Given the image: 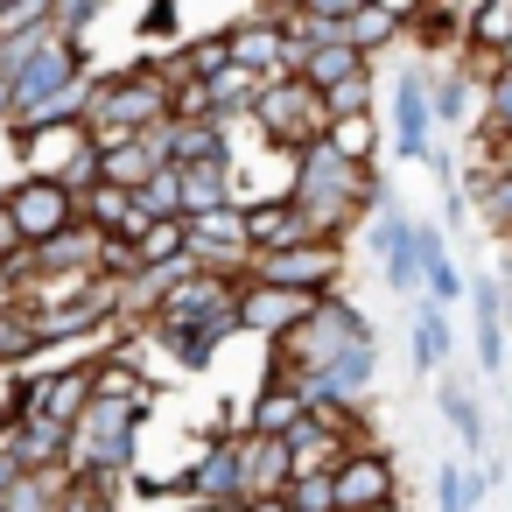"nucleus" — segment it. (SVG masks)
Wrapping results in <instances>:
<instances>
[{
    "label": "nucleus",
    "mask_w": 512,
    "mask_h": 512,
    "mask_svg": "<svg viewBox=\"0 0 512 512\" xmlns=\"http://www.w3.org/2000/svg\"><path fill=\"white\" fill-rule=\"evenodd\" d=\"M0 463L8 470H71V428L50 414H22L0 435Z\"/></svg>",
    "instance_id": "nucleus-11"
},
{
    "label": "nucleus",
    "mask_w": 512,
    "mask_h": 512,
    "mask_svg": "<svg viewBox=\"0 0 512 512\" xmlns=\"http://www.w3.org/2000/svg\"><path fill=\"white\" fill-rule=\"evenodd\" d=\"M323 148H330V155H344V162H358V169H372V155H379V113H358V120H330Z\"/></svg>",
    "instance_id": "nucleus-26"
},
{
    "label": "nucleus",
    "mask_w": 512,
    "mask_h": 512,
    "mask_svg": "<svg viewBox=\"0 0 512 512\" xmlns=\"http://www.w3.org/2000/svg\"><path fill=\"white\" fill-rule=\"evenodd\" d=\"M190 260L204 274H232L246 281L253 246H246V211H218V218H190Z\"/></svg>",
    "instance_id": "nucleus-10"
},
{
    "label": "nucleus",
    "mask_w": 512,
    "mask_h": 512,
    "mask_svg": "<svg viewBox=\"0 0 512 512\" xmlns=\"http://www.w3.org/2000/svg\"><path fill=\"white\" fill-rule=\"evenodd\" d=\"M85 155H92V127H85V120H57V127L15 134V162H22V176H36V183H64Z\"/></svg>",
    "instance_id": "nucleus-6"
},
{
    "label": "nucleus",
    "mask_w": 512,
    "mask_h": 512,
    "mask_svg": "<svg viewBox=\"0 0 512 512\" xmlns=\"http://www.w3.org/2000/svg\"><path fill=\"white\" fill-rule=\"evenodd\" d=\"M302 421H309L302 386H274V379H260V393H253V407H246V435H274V442H288Z\"/></svg>",
    "instance_id": "nucleus-18"
},
{
    "label": "nucleus",
    "mask_w": 512,
    "mask_h": 512,
    "mask_svg": "<svg viewBox=\"0 0 512 512\" xmlns=\"http://www.w3.org/2000/svg\"><path fill=\"white\" fill-rule=\"evenodd\" d=\"M239 211H246V246H253V260H260V253H288V246L309 239V225H302V211H295L288 197H246Z\"/></svg>",
    "instance_id": "nucleus-16"
},
{
    "label": "nucleus",
    "mask_w": 512,
    "mask_h": 512,
    "mask_svg": "<svg viewBox=\"0 0 512 512\" xmlns=\"http://www.w3.org/2000/svg\"><path fill=\"white\" fill-rule=\"evenodd\" d=\"M435 106H428V78L421 71H407L400 85H393V148L407 155V162H428L435 155Z\"/></svg>",
    "instance_id": "nucleus-15"
},
{
    "label": "nucleus",
    "mask_w": 512,
    "mask_h": 512,
    "mask_svg": "<svg viewBox=\"0 0 512 512\" xmlns=\"http://www.w3.org/2000/svg\"><path fill=\"white\" fill-rule=\"evenodd\" d=\"M337 512H393L400 505V470L386 449H358L337 463Z\"/></svg>",
    "instance_id": "nucleus-8"
},
{
    "label": "nucleus",
    "mask_w": 512,
    "mask_h": 512,
    "mask_svg": "<svg viewBox=\"0 0 512 512\" xmlns=\"http://www.w3.org/2000/svg\"><path fill=\"white\" fill-rule=\"evenodd\" d=\"M92 365H99V400H127L134 414L155 407V379H141V365H134L127 351H106V358H92Z\"/></svg>",
    "instance_id": "nucleus-24"
},
{
    "label": "nucleus",
    "mask_w": 512,
    "mask_h": 512,
    "mask_svg": "<svg viewBox=\"0 0 512 512\" xmlns=\"http://www.w3.org/2000/svg\"><path fill=\"white\" fill-rule=\"evenodd\" d=\"M281 505H288V512H337V484H330V477H295V484L281 491Z\"/></svg>",
    "instance_id": "nucleus-31"
},
{
    "label": "nucleus",
    "mask_w": 512,
    "mask_h": 512,
    "mask_svg": "<svg viewBox=\"0 0 512 512\" xmlns=\"http://www.w3.org/2000/svg\"><path fill=\"white\" fill-rule=\"evenodd\" d=\"M393 512H400V505H393Z\"/></svg>",
    "instance_id": "nucleus-35"
},
{
    "label": "nucleus",
    "mask_w": 512,
    "mask_h": 512,
    "mask_svg": "<svg viewBox=\"0 0 512 512\" xmlns=\"http://www.w3.org/2000/svg\"><path fill=\"white\" fill-rule=\"evenodd\" d=\"M470 57L484 64H512V0H484V8H470Z\"/></svg>",
    "instance_id": "nucleus-23"
},
{
    "label": "nucleus",
    "mask_w": 512,
    "mask_h": 512,
    "mask_svg": "<svg viewBox=\"0 0 512 512\" xmlns=\"http://www.w3.org/2000/svg\"><path fill=\"white\" fill-rule=\"evenodd\" d=\"M176 512H239V505H176Z\"/></svg>",
    "instance_id": "nucleus-34"
},
{
    "label": "nucleus",
    "mask_w": 512,
    "mask_h": 512,
    "mask_svg": "<svg viewBox=\"0 0 512 512\" xmlns=\"http://www.w3.org/2000/svg\"><path fill=\"white\" fill-rule=\"evenodd\" d=\"M92 400H99V365H92V358L57 365V372H50V386H43V414H50V421H64V428H78V421L92 414Z\"/></svg>",
    "instance_id": "nucleus-17"
},
{
    "label": "nucleus",
    "mask_w": 512,
    "mask_h": 512,
    "mask_svg": "<svg viewBox=\"0 0 512 512\" xmlns=\"http://www.w3.org/2000/svg\"><path fill=\"white\" fill-rule=\"evenodd\" d=\"M0 204L15 211V225H22L29 246H50L57 232L78 225V197H71L64 183H36V176H22L15 190H0Z\"/></svg>",
    "instance_id": "nucleus-7"
},
{
    "label": "nucleus",
    "mask_w": 512,
    "mask_h": 512,
    "mask_svg": "<svg viewBox=\"0 0 512 512\" xmlns=\"http://www.w3.org/2000/svg\"><path fill=\"white\" fill-rule=\"evenodd\" d=\"M225 50H232V64H239V71H253V78H288V71H281L288 43H281L274 8H260V15H246V22H232V29H225Z\"/></svg>",
    "instance_id": "nucleus-14"
},
{
    "label": "nucleus",
    "mask_w": 512,
    "mask_h": 512,
    "mask_svg": "<svg viewBox=\"0 0 512 512\" xmlns=\"http://www.w3.org/2000/svg\"><path fill=\"white\" fill-rule=\"evenodd\" d=\"M407 36H414L421 50L463 57V43H470V8H407Z\"/></svg>",
    "instance_id": "nucleus-20"
},
{
    "label": "nucleus",
    "mask_w": 512,
    "mask_h": 512,
    "mask_svg": "<svg viewBox=\"0 0 512 512\" xmlns=\"http://www.w3.org/2000/svg\"><path fill=\"white\" fill-rule=\"evenodd\" d=\"M288 204L302 211L309 239H323V246H344V232H351L365 211H386L393 197H386L379 169H358V162H344V155H330V148H309V155H295Z\"/></svg>",
    "instance_id": "nucleus-1"
},
{
    "label": "nucleus",
    "mask_w": 512,
    "mask_h": 512,
    "mask_svg": "<svg viewBox=\"0 0 512 512\" xmlns=\"http://www.w3.org/2000/svg\"><path fill=\"white\" fill-rule=\"evenodd\" d=\"M29 253V239H22V225H15V211L8 204H0V267H8V260H22Z\"/></svg>",
    "instance_id": "nucleus-33"
},
{
    "label": "nucleus",
    "mask_w": 512,
    "mask_h": 512,
    "mask_svg": "<svg viewBox=\"0 0 512 512\" xmlns=\"http://www.w3.org/2000/svg\"><path fill=\"white\" fill-rule=\"evenodd\" d=\"M85 127H92V141H134V134L169 127V78L155 64H134V71L99 78L92 85V106H85Z\"/></svg>",
    "instance_id": "nucleus-3"
},
{
    "label": "nucleus",
    "mask_w": 512,
    "mask_h": 512,
    "mask_svg": "<svg viewBox=\"0 0 512 512\" xmlns=\"http://www.w3.org/2000/svg\"><path fill=\"white\" fill-rule=\"evenodd\" d=\"M484 134H491V141H512V64H505L498 85L484 92Z\"/></svg>",
    "instance_id": "nucleus-32"
},
{
    "label": "nucleus",
    "mask_w": 512,
    "mask_h": 512,
    "mask_svg": "<svg viewBox=\"0 0 512 512\" xmlns=\"http://www.w3.org/2000/svg\"><path fill=\"white\" fill-rule=\"evenodd\" d=\"M176 498L183 505H239V435H211V449L190 470H176Z\"/></svg>",
    "instance_id": "nucleus-9"
},
{
    "label": "nucleus",
    "mask_w": 512,
    "mask_h": 512,
    "mask_svg": "<svg viewBox=\"0 0 512 512\" xmlns=\"http://www.w3.org/2000/svg\"><path fill=\"white\" fill-rule=\"evenodd\" d=\"M407 36V8H365V0H358V8H351V22H344V43L372 64L379 50H393Z\"/></svg>",
    "instance_id": "nucleus-19"
},
{
    "label": "nucleus",
    "mask_w": 512,
    "mask_h": 512,
    "mask_svg": "<svg viewBox=\"0 0 512 512\" xmlns=\"http://www.w3.org/2000/svg\"><path fill=\"white\" fill-rule=\"evenodd\" d=\"M295 484V456L274 435H239V505H267Z\"/></svg>",
    "instance_id": "nucleus-12"
},
{
    "label": "nucleus",
    "mask_w": 512,
    "mask_h": 512,
    "mask_svg": "<svg viewBox=\"0 0 512 512\" xmlns=\"http://www.w3.org/2000/svg\"><path fill=\"white\" fill-rule=\"evenodd\" d=\"M470 302H477V365L505 372V281H477Z\"/></svg>",
    "instance_id": "nucleus-22"
},
{
    "label": "nucleus",
    "mask_w": 512,
    "mask_h": 512,
    "mask_svg": "<svg viewBox=\"0 0 512 512\" xmlns=\"http://www.w3.org/2000/svg\"><path fill=\"white\" fill-rule=\"evenodd\" d=\"M449 358V316L435 302H414V372H442Z\"/></svg>",
    "instance_id": "nucleus-27"
},
{
    "label": "nucleus",
    "mask_w": 512,
    "mask_h": 512,
    "mask_svg": "<svg viewBox=\"0 0 512 512\" xmlns=\"http://www.w3.org/2000/svg\"><path fill=\"white\" fill-rule=\"evenodd\" d=\"M358 344H372V323L344 302V295H330V302H316L281 344H267V379L274 386H302V379H316V372H330L344 351H358Z\"/></svg>",
    "instance_id": "nucleus-2"
},
{
    "label": "nucleus",
    "mask_w": 512,
    "mask_h": 512,
    "mask_svg": "<svg viewBox=\"0 0 512 512\" xmlns=\"http://www.w3.org/2000/svg\"><path fill=\"white\" fill-rule=\"evenodd\" d=\"M365 71H372V64H365L351 43H323V50H309V57H302V71H295V78H302L316 99H330L337 85H351V78H365Z\"/></svg>",
    "instance_id": "nucleus-21"
},
{
    "label": "nucleus",
    "mask_w": 512,
    "mask_h": 512,
    "mask_svg": "<svg viewBox=\"0 0 512 512\" xmlns=\"http://www.w3.org/2000/svg\"><path fill=\"white\" fill-rule=\"evenodd\" d=\"M309 309H316V302H309V295H288V288H260V281L239 288V330H246V337H267V344H281Z\"/></svg>",
    "instance_id": "nucleus-13"
},
{
    "label": "nucleus",
    "mask_w": 512,
    "mask_h": 512,
    "mask_svg": "<svg viewBox=\"0 0 512 512\" xmlns=\"http://www.w3.org/2000/svg\"><path fill=\"white\" fill-rule=\"evenodd\" d=\"M120 491H127V484L71 477V484H64V498H57V512H120Z\"/></svg>",
    "instance_id": "nucleus-29"
},
{
    "label": "nucleus",
    "mask_w": 512,
    "mask_h": 512,
    "mask_svg": "<svg viewBox=\"0 0 512 512\" xmlns=\"http://www.w3.org/2000/svg\"><path fill=\"white\" fill-rule=\"evenodd\" d=\"M36 351H43V337H36V309H22V302H0V372L29 365Z\"/></svg>",
    "instance_id": "nucleus-25"
},
{
    "label": "nucleus",
    "mask_w": 512,
    "mask_h": 512,
    "mask_svg": "<svg viewBox=\"0 0 512 512\" xmlns=\"http://www.w3.org/2000/svg\"><path fill=\"white\" fill-rule=\"evenodd\" d=\"M435 400H442V421L463 435V456H477V449H484V407H477L456 379H442V386H435Z\"/></svg>",
    "instance_id": "nucleus-28"
},
{
    "label": "nucleus",
    "mask_w": 512,
    "mask_h": 512,
    "mask_svg": "<svg viewBox=\"0 0 512 512\" xmlns=\"http://www.w3.org/2000/svg\"><path fill=\"white\" fill-rule=\"evenodd\" d=\"M50 29V0H0V43Z\"/></svg>",
    "instance_id": "nucleus-30"
},
{
    "label": "nucleus",
    "mask_w": 512,
    "mask_h": 512,
    "mask_svg": "<svg viewBox=\"0 0 512 512\" xmlns=\"http://www.w3.org/2000/svg\"><path fill=\"white\" fill-rule=\"evenodd\" d=\"M253 127H260L267 148H281V155L295 162V155L323 148L330 113H323V99H316L302 78H267V85H260V106H253Z\"/></svg>",
    "instance_id": "nucleus-4"
},
{
    "label": "nucleus",
    "mask_w": 512,
    "mask_h": 512,
    "mask_svg": "<svg viewBox=\"0 0 512 512\" xmlns=\"http://www.w3.org/2000/svg\"><path fill=\"white\" fill-rule=\"evenodd\" d=\"M246 281L260 288H288V295H309V302H330L337 281H344V246H323V239H302L288 253H260L246 267Z\"/></svg>",
    "instance_id": "nucleus-5"
}]
</instances>
